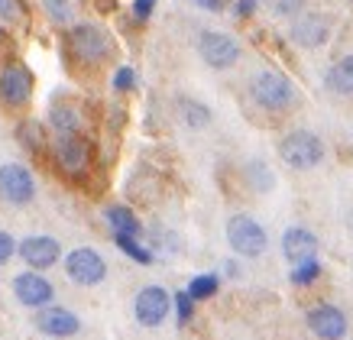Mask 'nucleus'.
<instances>
[{
	"label": "nucleus",
	"mask_w": 353,
	"mask_h": 340,
	"mask_svg": "<svg viewBox=\"0 0 353 340\" xmlns=\"http://www.w3.org/2000/svg\"><path fill=\"white\" fill-rule=\"evenodd\" d=\"M279 159L295 172H308L314 166H321L324 159V143L318 133L311 130H292L279 139Z\"/></svg>",
	"instance_id": "1"
},
{
	"label": "nucleus",
	"mask_w": 353,
	"mask_h": 340,
	"mask_svg": "<svg viewBox=\"0 0 353 340\" xmlns=\"http://www.w3.org/2000/svg\"><path fill=\"white\" fill-rule=\"evenodd\" d=\"M250 94L256 101L263 110H289L295 104V85H292L289 78L282 72H272V68H263V72L253 74V81H250Z\"/></svg>",
	"instance_id": "2"
},
{
	"label": "nucleus",
	"mask_w": 353,
	"mask_h": 340,
	"mask_svg": "<svg viewBox=\"0 0 353 340\" xmlns=\"http://www.w3.org/2000/svg\"><path fill=\"white\" fill-rule=\"evenodd\" d=\"M227 243L236 256H246V259H256V256L266 253L269 237L263 230V223L250 214H234L227 221Z\"/></svg>",
	"instance_id": "3"
},
{
	"label": "nucleus",
	"mask_w": 353,
	"mask_h": 340,
	"mask_svg": "<svg viewBox=\"0 0 353 340\" xmlns=\"http://www.w3.org/2000/svg\"><path fill=\"white\" fill-rule=\"evenodd\" d=\"M65 272L68 279L75 282V286H97V282H104L108 276V263H104V256L91 250V246H78L72 253L65 256Z\"/></svg>",
	"instance_id": "4"
},
{
	"label": "nucleus",
	"mask_w": 353,
	"mask_h": 340,
	"mask_svg": "<svg viewBox=\"0 0 353 340\" xmlns=\"http://www.w3.org/2000/svg\"><path fill=\"white\" fill-rule=\"evenodd\" d=\"M0 198L7 204H30L36 198V181L20 162L0 166Z\"/></svg>",
	"instance_id": "5"
},
{
	"label": "nucleus",
	"mask_w": 353,
	"mask_h": 340,
	"mask_svg": "<svg viewBox=\"0 0 353 340\" xmlns=\"http://www.w3.org/2000/svg\"><path fill=\"white\" fill-rule=\"evenodd\" d=\"M198 52L201 59L211 68H230V65L240 59V46H236L234 36H227V32H217V30H204L201 39H198Z\"/></svg>",
	"instance_id": "6"
},
{
	"label": "nucleus",
	"mask_w": 353,
	"mask_h": 340,
	"mask_svg": "<svg viewBox=\"0 0 353 340\" xmlns=\"http://www.w3.org/2000/svg\"><path fill=\"white\" fill-rule=\"evenodd\" d=\"M169 308H172V295L162 286L139 288L137 301H133L137 321H139V324H146V328H159L162 321L169 318Z\"/></svg>",
	"instance_id": "7"
},
{
	"label": "nucleus",
	"mask_w": 353,
	"mask_h": 340,
	"mask_svg": "<svg viewBox=\"0 0 353 340\" xmlns=\"http://www.w3.org/2000/svg\"><path fill=\"white\" fill-rule=\"evenodd\" d=\"M305 321H308L311 334L318 340H343L347 330H350L347 314H343L337 305H314V308L305 314Z\"/></svg>",
	"instance_id": "8"
},
{
	"label": "nucleus",
	"mask_w": 353,
	"mask_h": 340,
	"mask_svg": "<svg viewBox=\"0 0 353 340\" xmlns=\"http://www.w3.org/2000/svg\"><path fill=\"white\" fill-rule=\"evenodd\" d=\"M13 295L17 301H23L26 308H49V301L55 298V288L52 282L39 272H20V276L13 279Z\"/></svg>",
	"instance_id": "9"
},
{
	"label": "nucleus",
	"mask_w": 353,
	"mask_h": 340,
	"mask_svg": "<svg viewBox=\"0 0 353 340\" xmlns=\"http://www.w3.org/2000/svg\"><path fill=\"white\" fill-rule=\"evenodd\" d=\"M331 39V20L321 13H301L292 23V43L301 49H321Z\"/></svg>",
	"instance_id": "10"
},
{
	"label": "nucleus",
	"mask_w": 353,
	"mask_h": 340,
	"mask_svg": "<svg viewBox=\"0 0 353 340\" xmlns=\"http://www.w3.org/2000/svg\"><path fill=\"white\" fill-rule=\"evenodd\" d=\"M17 253L23 256V263H26L32 272H39V269H49L59 263L62 246H59L55 237H26V240L17 246Z\"/></svg>",
	"instance_id": "11"
},
{
	"label": "nucleus",
	"mask_w": 353,
	"mask_h": 340,
	"mask_svg": "<svg viewBox=\"0 0 353 340\" xmlns=\"http://www.w3.org/2000/svg\"><path fill=\"white\" fill-rule=\"evenodd\" d=\"M32 94V74L26 65H7L0 72V97L7 107H23Z\"/></svg>",
	"instance_id": "12"
},
{
	"label": "nucleus",
	"mask_w": 353,
	"mask_h": 340,
	"mask_svg": "<svg viewBox=\"0 0 353 340\" xmlns=\"http://www.w3.org/2000/svg\"><path fill=\"white\" fill-rule=\"evenodd\" d=\"M282 256L289 259L292 266L318 259V237L311 234L308 227H289L282 234Z\"/></svg>",
	"instance_id": "13"
},
{
	"label": "nucleus",
	"mask_w": 353,
	"mask_h": 340,
	"mask_svg": "<svg viewBox=\"0 0 353 340\" xmlns=\"http://www.w3.org/2000/svg\"><path fill=\"white\" fill-rule=\"evenodd\" d=\"M72 49L81 62H101L108 55V36L97 30V26H75L72 30Z\"/></svg>",
	"instance_id": "14"
},
{
	"label": "nucleus",
	"mask_w": 353,
	"mask_h": 340,
	"mask_svg": "<svg viewBox=\"0 0 353 340\" xmlns=\"http://www.w3.org/2000/svg\"><path fill=\"white\" fill-rule=\"evenodd\" d=\"M36 328L43 330L46 337H72V334H78V318L72 314L68 308H55V305H49V308H39V314H36Z\"/></svg>",
	"instance_id": "15"
},
{
	"label": "nucleus",
	"mask_w": 353,
	"mask_h": 340,
	"mask_svg": "<svg viewBox=\"0 0 353 340\" xmlns=\"http://www.w3.org/2000/svg\"><path fill=\"white\" fill-rule=\"evenodd\" d=\"M55 159L62 166L65 172H85L88 166V143L78 133H68V137H59L55 139Z\"/></svg>",
	"instance_id": "16"
},
{
	"label": "nucleus",
	"mask_w": 353,
	"mask_h": 340,
	"mask_svg": "<svg viewBox=\"0 0 353 340\" xmlns=\"http://www.w3.org/2000/svg\"><path fill=\"white\" fill-rule=\"evenodd\" d=\"M327 88L334 94H353V55H343L327 68Z\"/></svg>",
	"instance_id": "17"
},
{
	"label": "nucleus",
	"mask_w": 353,
	"mask_h": 340,
	"mask_svg": "<svg viewBox=\"0 0 353 340\" xmlns=\"http://www.w3.org/2000/svg\"><path fill=\"white\" fill-rule=\"evenodd\" d=\"M104 221L110 223L114 234H130V237L143 234V223L137 221V214L130 211L127 204H114V208H108V211H104Z\"/></svg>",
	"instance_id": "18"
},
{
	"label": "nucleus",
	"mask_w": 353,
	"mask_h": 340,
	"mask_svg": "<svg viewBox=\"0 0 353 340\" xmlns=\"http://www.w3.org/2000/svg\"><path fill=\"white\" fill-rule=\"evenodd\" d=\"M175 107H179V120H182L188 130H204L211 123V110L204 104H198V101H192V97H179Z\"/></svg>",
	"instance_id": "19"
},
{
	"label": "nucleus",
	"mask_w": 353,
	"mask_h": 340,
	"mask_svg": "<svg viewBox=\"0 0 353 340\" xmlns=\"http://www.w3.org/2000/svg\"><path fill=\"white\" fill-rule=\"evenodd\" d=\"M49 123L55 127L59 137H68V133H78V110L75 107H65V104H55L49 110Z\"/></svg>",
	"instance_id": "20"
},
{
	"label": "nucleus",
	"mask_w": 353,
	"mask_h": 340,
	"mask_svg": "<svg viewBox=\"0 0 353 340\" xmlns=\"http://www.w3.org/2000/svg\"><path fill=\"white\" fill-rule=\"evenodd\" d=\"M217 288H221V279L214 272H201V276L192 279V286L185 288V292L192 295V301H208V298L217 295Z\"/></svg>",
	"instance_id": "21"
},
{
	"label": "nucleus",
	"mask_w": 353,
	"mask_h": 340,
	"mask_svg": "<svg viewBox=\"0 0 353 340\" xmlns=\"http://www.w3.org/2000/svg\"><path fill=\"white\" fill-rule=\"evenodd\" d=\"M114 243L120 246V253H127L133 263H139V266H150V263H152V250L139 246L137 237H130V234H114Z\"/></svg>",
	"instance_id": "22"
},
{
	"label": "nucleus",
	"mask_w": 353,
	"mask_h": 340,
	"mask_svg": "<svg viewBox=\"0 0 353 340\" xmlns=\"http://www.w3.org/2000/svg\"><path fill=\"white\" fill-rule=\"evenodd\" d=\"M318 276H321V263H318V259H308V263L292 266L289 282L292 286H311V282H318Z\"/></svg>",
	"instance_id": "23"
},
{
	"label": "nucleus",
	"mask_w": 353,
	"mask_h": 340,
	"mask_svg": "<svg viewBox=\"0 0 353 340\" xmlns=\"http://www.w3.org/2000/svg\"><path fill=\"white\" fill-rule=\"evenodd\" d=\"M246 179L253 181V188H256V192H269V188H272V172H269V166H263V162H250V166H246Z\"/></svg>",
	"instance_id": "24"
},
{
	"label": "nucleus",
	"mask_w": 353,
	"mask_h": 340,
	"mask_svg": "<svg viewBox=\"0 0 353 340\" xmlns=\"http://www.w3.org/2000/svg\"><path fill=\"white\" fill-rule=\"evenodd\" d=\"M266 3V10L272 13V17H301V10H305V0H263Z\"/></svg>",
	"instance_id": "25"
},
{
	"label": "nucleus",
	"mask_w": 353,
	"mask_h": 340,
	"mask_svg": "<svg viewBox=\"0 0 353 340\" xmlns=\"http://www.w3.org/2000/svg\"><path fill=\"white\" fill-rule=\"evenodd\" d=\"M46 13L52 17L55 23H68L75 17V7H72V0H43Z\"/></svg>",
	"instance_id": "26"
},
{
	"label": "nucleus",
	"mask_w": 353,
	"mask_h": 340,
	"mask_svg": "<svg viewBox=\"0 0 353 340\" xmlns=\"http://www.w3.org/2000/svg\"><path fill=\"white\" fill-rule=\"evenodd\" d=\"M172 305H175V318H179V324H188L194 314V301L188 292H175L172 295Z\"/></svg>",
	"instance_id": "27"
},
{
	"label": "nucleus",
	"mask_w": 353,
	"mask_h": 340,
	"mask_svg": "<svg viewBox=\"0 0 353 340\" xmlns=\"http://www.w3.org/2000/svg\"><path fill=\"white\" fill-rule=\"evenodd\" d=\"M133 85H137V72H133L130 65L117 68V74H114V88H117V91H130Z\"/></svg>",
	"instance_id": "28"
},
{
	"label": "nucleus",
	"mask_w": 353,
	"mask_h": 340,
	"mask_svg": "<svg viewBox=\"0 0 353 340\" xmlns=\"http://www.w3.org/2000/svg\"><path fill=\"white\" fill-rule=\"evenodd\" d=\"M17 246L20 243H17L7 230H0V266H3V263H10V256L17 253Z\"/></svg>",
	"instance_id": "29"
},
{
	"label": "nucleus",
	"mask_w": 353,
	"mask_h": 340,
	"mask_svg": "<svg viewBox=\"0 0 353 340\" xmlns=\"http://www.w3.org/2000/svg\"><path fill=\"white\" fill-rule=\"evenodd\" d=\"M20 0H0V20H20Z\"/></svg>",
	"instance_id": "30"
},
{
	"label": "nucleus",
	"mask_w": 353,
	"mask_h": 340,
	"mask_svg": "<svg viewBox=\"0 0 353 340\" xmlns=\"http://www.w3.org/2000/svg\"><path fill=\"white\" fill-rule=\"evenodd\" d=\"M156 7V0H133V13H137V20H146Z\"/></svg>",
	"instance_id": "31"
},
{
	"label": "nucleus",
	"mask_w": 353,
	"mask_h": 340,
	"mask_svg": "<svg viewBox=\"0 0 353 340\" xmlns=\"http://www.w3.org/2000/svg\"><path fill=\"white\" fill-rule=\"evenodd\" d=\"M253 10H256V0H236V3H234L236 17H250Z\"/></svg>",
	"instance_id": "32"
},
{
	"label": "nucleus",
	"mask_w": 353,
	"mask_h": 340,
	"mask_svg": "<svg viewBox=\"0 0 353 340\" xmlns=\"http://www.w3.org/2000/svg\"><path fill=\"white\" fill-rule=\"evenodd\" d=\"M201 7H208V10H221V0H198Z\"/></svg>",
	"instance_id": "33"
}]
</instances>
